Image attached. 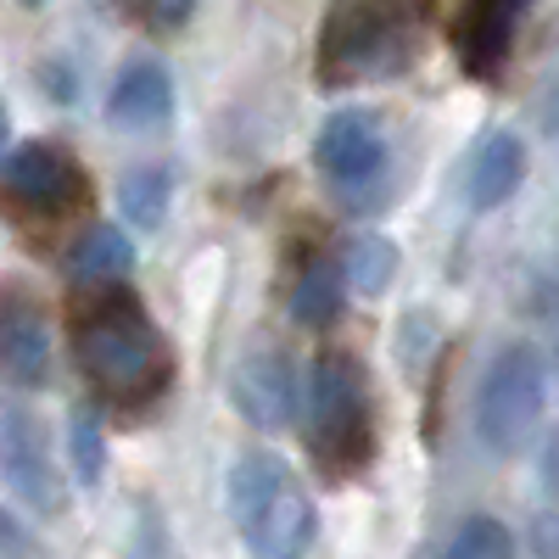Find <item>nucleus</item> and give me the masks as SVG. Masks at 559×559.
<instances>
[{
  "mask_svg": "<svg viewBox=\"0 0 559 559\" xmlns=\"http://www.w3.org/2000/svg\"><path fill=\"white\" fill-rule=\"evenodd\" d=\"M73 358L84 369V381L102 392L112 408H146L168 392L174 381V347L157 331V319L146 313L123 280L118 286H90L73 302Z\"/></svg>",
  "mask_w": 559,
  "mask_h": 559,
  "instance_id": "1",
  "label": "nucleus"
},
{
  "mask_svg": "<svg viewBox=\"0 0 559 559\" xmlns=\"http://www.w3.org/2000/svg\"><path fill=\"white\" fill-rule=\"evenodd\" d=\"M419 51V28L403 0H331L313 34L319 90H353L397 79Z\"/></svg>",
  "mask_w": 559,
  "mask_h": 559,
  "instance_id": "2",
  "label": "nucleus"
},
{
  "mask_svg": "<svg viewBox=\"0 0 559 559\" xmlns=\"http://www.w3.org/2000/svg\"><path fill=\"white\" fill-rule=\"evenodd\" d=\"M229 521L252 559H308L319 537L313 498L280 453H241L229 471Z\"/></svg>",
  "mask_w": 559,
  "mask_h": 559,
  "instance_id": "3",
  "label": "nucleus"
},
{
  "mask_svg": "<svg viewBox=\"0 0 559 559\" xmlns=\"http://www.w3.org/2000/svg\"><path fill=\"white\" fill-rule=\"evenodd\" d=\"M308 442L331 476H353L376 453V414L369 381L353 353H319L308 381Z\"/></svg>",
  "mask_w": 559,
  "mask_h": 559,
  "instance_id": "4",
  "label": "nucleus"
},
{
  "mask_svg": "<svg viewBox=\"0 0 559 559\" xmlns=\"http://www.w3.org/2000/svg\"><path fill=\"white\" fill-rule=\"evenodd\" d=\"M543 397H548V369L543 353L515 342L492 358V369L481 376L476 392V437L487 453H521L543 419Z\"/></svg>",
  "mask_w": 559,
  "mask_h": 559,
  "instance_id": "5",
  "label": "nucleus"
},
{
  "mask_svg": "<svg viewBox=\"0 0 559 559\" xmlns=\"http://www.w3.org/2000/svg\"><path fill=\"white\" fill-rule=\"evenodd\" d=\"M386 129L376 112L364 107H342L319 123L313 134V163L319 174L331 179V191L347 202V207H369V197L386 185Z\"/></svg>",
  "mask_w": 559,
  "mask_h": 559,
  "instance_id": "6",
  "label": "nucleus"
},
{
  "mask_svg": "<svg viewBox=\"0 0 559 559\" xmlns=\"http://www.w3.org/2000/svg\"><path fill=\"white\" fill-rule=\"evenodd\" d=\"M0 481L34 515H62V503H68L62 476H57V453H51V431L39 426V414L28 403H12V397H0Z\"/></svg>",
  "mask_w": 559,
  "mask_h": 559,
  "instance_id": "7",
  "label": "nucleus"
},
{
  "mask_svg": "<svg viewBox=\"0 0 559 559\" xmlns=\"http://www.w3.org/2000/svg\"><path fill=\"white\" fill-rule=\"evenodd\" d=\"M0 185L12 191V202H23L39 218H68L90 207V174L68 146H51V140L12 146L0 157Z\"/></svg>",
  "mask_w": 559,
  "mask_h": 559,
  "instance_id": "8",
  "label": "nucleus"
},
{
  "mask_svg": "<svg viewBox=\"0 0 559 559\" xmlns=\"http://www.w3.org/2000/svg\"><path fill=\"white\" fill-rule=\"evenodd\" d=\"M51 364H57V331L45 297L28 280H0V376L34 392L51 381Z\"/></svg>",
  "mask_w": 559,
  "mask_h": 559,
  "instance_id": "9",
  "label": "nucleus"
},
{
  "mask_svg": "<svg viewBox=\"0 0 559 559\" xmlns=\"http://www.w3.org/2000/svg\"><path fill=\"white\" fill-rule=\"evenodd\" d=\"M532 0H459L453 12V57L471 79H498L509 51H515V34H521V17H526Z\"/></svg>",
  "mask_w": 559,
  "mask_h": 559,
  "instance_id": "10",
  "label": "nucleus"
},
{
  "mask_svg": "<svg viewBox=\"0 0 559 559\" xmlns=\"http://www.w3.org/2000/svg\"><path fill=\"white\" fill-rule=\"evenodd\" d=\"M229 397L236 408L252 419L258 431H286L292 414H297V376H292V358L274 353V347H258L236 364L229 376Z\"/></svg>",
  "mask_w": 559,
  "mask_h": 559,
  "instance_id": "11",
  "label": "nucleus"
},
{
  "mask_svg": "<svg viewBox=\"0 0 559 559\" xmlns=\"http://www.w3.org/2000/svg\"><path fill=\"white\" fill-rule=\"evenodd\" d=\"M107 118L129 134H163L174 123V79L157 57H134L107 90Z\"/></svg>",
  "mask_w": 559,
  "mask_h": 559,
  "instance_id": "12",
  "label": "nucleus"
},
{
  "mask_svg": "<svg viewBox=\"0 0 559 559\" xmlns=\"http://www.w3.org/2000/svg\"><path fill=\"white\" fill-rule=\"evenodd\" d=\"M521 179H526V146H521V134L492 129L481 146L471 152V168H464V197H471L476 213H492V207H503L509 197L521 191Z\"/></svg>",
  "mask_w": 559,
  "mask_h": 559,
  "instance_id": "13",
  "label": "nucleus"
},
{
  "mask_svg": "<svg viewBox=\"0 0 559 559\" xmlns=\"http://www.w3.org/2000/svg\"><path fill=\"white\" fill-rule=\"evenodd\" d=\"M68 269L84 286H118V280L134 274V247L118 224H96V229H84L79 247L68 252Z\"/></svg>",
  "mask_w": 559,
  "mask_h": 559,
  "instance_id": "14",
  "label": "nucleus"
},
{
  "mask_svg": "<svg viewBox=\"0 0 559 559\" xmlns=\"http://www.w3.org/2000/svg\"><path fill=\"white\" fill-rule=\"evenodd\" d=\"M342 297H347V280H342V263L336 258H308L297 286H292V319L319 331L342 313Z\"/></svg>",
  "mask_w": 559,
  "mask_h": 559,
  "instance_id": "15",
  "label": "nucleus"
},
{
  "mask_svg": "<svg viewBox=\"0 0 559 559\" xmlns=\"http://www.w3.org/2000/svg\"><path fill=\"white\" fill-rule=\"evenodd\" d=\"M397 274V247L386 236H353L347 252H342V280L364 297H381Z\"/></svg>",
  "mask_w": 559,
  "mask_h": 559,
  "instance_id": "16",
  "label": "nucleus"
},
{
  "mask_svg": "<svg viewBox=\"0 0 559 559\" xmlns=\"http://www.w3.org/2000/svg\"><path fill=\"white\" fill-rule=\"evenodd\" d=\"M168 197H174V174L168 168H129L123 185H118L123 218L134 229H157L168 218Z\"/></svg>",
  "mask_w": 559,
  "mask_h": 559,
  "instance_id": "17",
  "label": "nucleus"
},
{
  "mask_svg": "<svg viewBox=\"0 0 559 559\" xmlns=\"http://www.w3.org/2000/svg\"><path fill=\"white\" fill-rule=\"evenodd\" d=\"M68 453H73L79 487H96L102 471H107V437H102V414L96 408H73V419H68Z\"/></svg>",
  "mask_w": 559,
  "mask_h": 559,
  "instance_id": "18",
  "label": "nucleus"
},
{
  "mask_svg": "<svg viewBox=\"0 0 559 559\" xmlns=\"http://www.w3.org/2000/svg\"><path fill=\"white\" fill-rule=\"evenodd\" d=\"M442 559H515V537H509V526L492 521V515H471L453 532Z\"/></svg>",
  "mask_w": 559,
  "mask_h": 559,
  "instance_id": "19",
  "label": "nucleus"
},
{
  "mask_svg": "<svg viewBox=\"0 0 559 559\" xmlns=\"http://www.w3.org/2000/svg\"><path fill=\"white\" fill-rule=\"evenodd\" d=\"M129 559H174V532L157 503H140L129 521Z\"/></svg>",
  "mask_w": 559,
  "mask_h": 559,
  "instance_id": "20",
  "label": "nucleus"
},
{
  "mask_svg": "<svg viewBox=\"0 0 559 559\" xmlns=\"http://www.w3.org/2000/svg\"><path fill=\"white\" fill-rule=\"evenodd\" d=\"M123 7H129L134 23H146V28H157V34H174V28L191 23L197 0H123Z\"/></svg>",
  "mask_w": 559,
  "mask_h": 559,
  "instance_id": "21",
  "label": "nucleus"
},
{
  "mask_svg": "<svg viewBox=\"0 0 559 559\" xmlns=\"http://www.w3.org/2000/svg\"><path fill=\"white\" fill-rule=\"evenodd\" d=\"M0 559H45L39 543L28 537V526L12 515V509H0Z\"/></svg>",
  "mask_w": 559,
  "mask_h": 559,
  "instance_id": "22",
  "label": "nucleus"
},
{
  "mask_svg": "<svg viewBox=\"0 0 559 559\" xmlns=\"http://www.w3.org/2000/svg\"><path fill=\"white\" fill-rule=\"evenodd\" d=\"M12 152V112H7V102H0V157Z\"/></svg>",
  "mask_w": 559,
  "mask_h": 559,
  "instance_id": "23",
  "label": "nucleus"
},
{
  "mask_svg": "<svg viewBox=\"0 0 559 559\" xmlns=\"http://www.w3.org/2000/svg\"><path fill=\"white\" fill-rule=\"evenodd\" d=\"M403 7H408V12H426V7H431V0H403Z\"/></svg>",
  "mask_w": 559,
  "mask_h": 559,
  "instance_id": "24",
  "label": "nucleus"
},
{
  "mask_svg": "<svg viewBox=\"0 0 559 559\" xmlns=\"http://www.w3.org/2000/svg\"><path fill=\"white\" fill-rule=\"evenodd\" d=\"M23 7H45V0H23Z\"/></svg>",
  "mask_w": 559,
  "mask_h": 559,
  "instance_id": "25",
  "label": "nucleus"
}]
</instances>
